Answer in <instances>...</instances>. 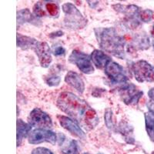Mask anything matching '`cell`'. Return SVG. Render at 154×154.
Returning a JSON list of instances; mask_svg holds the SVG:
<instances>
[{
	"mask_svg": "<svg viewBox=\"0 0 154 154\" xmlns=\"http://www.w3.org/2000/svg\"><path fill=\"white\" fill-rule=\"evenodd\" d=\"M56 104L60 110L86 127L96 126L98 121L96 111L89 106L87 102L70 92L60 93Z\"/></svg>",
	"mask_w": 154,
	"mask_h": 154,
	"instance_id": "obj_1",
	"label": "cell"
},
{
	"mask_svg": "<svg viewBox=\"0 0 154 154\" xmlns=\"http://www.w3.org/2000/svg\"><path fill=\"white\" fill-rule=\"evenodd\" d=\"M95 33L100 48L116 57L125 59V41L114 28L96 29Z\"/></svg>",
	"mask_w": 154,
	"mask_h": 154,
	"instance_id": "obj_2",
	"label": "cell"
},
{
	"mask_svg": "<svg viewBox=\"0 0 154 154\" xmlns=\"http://www.w3.org/2000/svg\"><path fill=\"white\" fill-rule=\"evenodd\" d=\"M63 11L65 14L64 24L67 29L72 30L81 29L84 28L87 24V19L71 2L63 4Z\"/></svg>",
	"mask_w": 154,
	"mask_h": 154,
	"instance_id": "obj_3",
	"label": "cell"
},
{
	"mask_svg": "<svg viewBox=\"0 0 154 154\" xmlns=\"http://www.w3.org/2000/svg\"><path fill=\"white\" fill-rule=\"evenodd\" d=\"M132 72L139 82H154V66L145 60H139L133 63Z\"/></svg>",
	"mask_w": 154,
	"mask_h": 154,
	"instance_id": "obj_4",
	"label": "cell"
},
{
	"mask_svg": "<svg viewBox=\"0 0 154 154\" xmlns=\"http://www.w3.org/2000/svg\"><path fill=\"white\" fill-rule=\"evenodd\" d=\"M69 62L76 66L81 72L85 74H91L94 72L91 57L79 50H73L69 57Z\"/></svg>",
	"mask_w": 154,
	"mask_h": 154,
	"instance_id": "obj_5",
	"label": "cell"
},
{
	"mask_svg": "<svg viewBox=\"0 0 154 154\" xmlns=\"http://www.w3.org/2000/svg\"><path fill=\"white\" fill-rule=\"evenodd\" d=\"M28 123L32 127L49 130L53 127V121L46 112L39 108H35L28 116Z\"/></svg>",
	"mask_w": 154,
	"mask_h": 154,
	"instance_id": "obj_6",
	"label": "cell"
},
{
	"mask_svg": "<svg viewBox=\"0 0 154 154\" xmlns=\"http://www.w3.org/2000/svg\"><path fill=\"white\" fill-rule=\"evenodd\" d=\"M105 73L111 82L114 84H126L127 75L123 66L116 62H110L105 68Z\"/></svg>",
	"mask_w": 154,
	"mask_h": 154,
	"instance_id": "obj_7",
	"label": "cell"
},
{
	"mask_svg": "<svg viewBox=\"0 0 154 154\" xmlns=\"http://www.w3.org/2000/svg\"><path fill=\"white\" fill-rule=\"evenodd\" d=\"M57 140V135L54 132L46 129H35L29 133L28 138L29 143L31 144L47 142L55 145Z\"/></svg>",
	"mask_w": 154,
	"mask_h": 154,
	"instance_id": "obj_8",
	"label": "cell"
},
{
	"mask_svg": "<svg viewBox=\"0 0 154 154\" xmlns=\"http://www.w3.org/2000/svg\"><path fill=\"white\" fill-rule=\"evenodd\" d=\"M119 94L125 103L132 105L138 103L140 99L143 95V93L138 90L137 86L133 83H127L119 89Z\"/></svg>",
	"mask_w": 154,
	"mask_h": 154,
	"instance_id": "obj_9",
	"label": "cell"
},
{
	"mask_svg": "<svg viewBox=\"0 0 154 154\" xmlns=\"http://www.w3.org/2000/svg\"><path fill=\"white\" fill-rule=\"evenodd\" d=\"M113 9L116 11L123 13L126 16L128 23H130L132 26L134 28L140 25V21L138 17L141 12L140 8L136 5H121V4H116L112 5Z\"/></svg>",
	"mask_w": 154,
	"mask_h": 154,
	"instance_id": "obj_10",
	"label": "cell"
},
{
	"mask_svg": "<svg viewBox=\"0 0 154 154\" xmlns=\"http://www.w3.org/2000/svg\"><path fill=\"white\" fill-rule=\"evenodd\" d=\"M32 49L38 56L41 66L43 68L49 67L52 63L53 58L51 54V49L47 42L37 41Z\"/></svg>",
	"mask_w": 154,
	"mask_h": 154,
	"instance_id": "obj_11",
	"label": "cell"
},
{
	"mask_svg": "<svg viewBox=\"0 0 154 154\" xmlns=\"http://www.w3.org/2000/svg\"><path fill=\"white\" fill-rule=\"evenodd\" d=\"M58 120L60 122V124L63 128H64L66 130L69 132L74 137H78V138H85L86 134L84 131L80 128L79 124L77 123L76 121H74L71 118L65 116L59 115L57 116Z\"/></svg>",
	"mask_w": 154,
	"mask_h": 154,
	"instance_id": "obj_12",
	"label": "cell"
},
{
	"mask_svg": "<svg viewBox=\"0 0 154 154\" xmlns=\"http://www.w3.org/2000/svg\"><path fill=\"white\" fill-rule=\"evenodd\" d=\"M58 142L62 154H79V148L76 141L67 138L66 136L60 133Z\"/></svg>",
	"mask_w": 154,
	"mask_h": 154,
	"instance_id": "obj_13",
	"label": "cell"
},
{
	"mask_svg": "<svg viewBox=\"0 0 154 154\" xmlns=\"http://www.w3.org/2000/svg\"><path fill=\"white\" fill-rule=\"evenodd\" d=\"M65 82L67 84L72 86L78 93L82 94L85 90L84 82L80 75L73 71H69L67 72L65 76Z\"/></svg>",
	"mask_w": 154,
	"mask_h": 154,
	"instance_id": "obj_14",
	"label": "cell"
},
{
	"mask_svg": "<svg viewBox=\"0 0 154 154\" xmlns=\"http://www.w3.org/2000/svg\"><path fill=\"white\" fill-rule=\"evenodd\" d=\"M91 60L93 63L95 65V66L98 69H104L106 67L109 63L112 62L111 58L106 54L104 52L99 49H95L92 53L91 56Z\"/></svg>",
	"mask_w": 154,
	"mask_h": 154,
	"instance_id": "obj_15",
	"label": "cell"
},
{
	"mask_svg": "<svg viewBox=\"0 0 154 154\" xmlns=\"http://www.w3.org/2000/svg\"><path fill=\"white\" fill-rule=\"evenodd\" d=\"M32 130V126L29 123H25L23 119H18L17 120V146L21 145L23 140L28 136Z\"/></svg>",
	"mask_w": 154,
	"mask_h": 154,
	"instance_id": "obj_16",
	"label": "cell"
},
{
	"mask_svg": "<svg viewBox=\"0 0 154 154\" xmlns=\"http://www.w3.org/2000/svg\"><path fill=\"white\" fill-rule=\"evenodd\" d=\"M149 38L146 34H140L136 35L135 38L133 40L131 46L135 49L140 50H145L149 49Z\"/></svg>",
	"mask_w": 154,
	"mask_h": 154,
	"instance_id": "obj_17",
	"label": "cell"
},
{
	"mask_svg": "<svg viewBox=\"0 0 154 154\" xmlns=\"http://www.w3.org/2000/svg\"><path fill=\"white\" fill-rule=\"evenodd\" d=\"M36 42L37 40L35 38L23 35L19 33L17 34V46L22 49H32Z\"/></svg>",
	"mask_w": 154,
	"mask_h": 154,
	"instance_id": "obj_18",
	"label": "cell"
},
{
	"mask_svg": "<svg viewBox=\"0 0 154 154\" xmlns=\"http://www.w3.org/2000/svg\"><path fill=\"white\" fill-rule=\"evenodd\" d=\"M145 117V126L147 134L149 139L154 142V112L148 111L144 115Z\"/></svg>",
	"mask_w": 154,
	"mask_h": 154,
	"instance_id": "obj_19",
	"label": "cell"
},
{
	"mask_svg": "<svg viewBox=\"0 0 154 154\" xmlns=\"http://www.w3.org/2000/svg\"><path fill=\"white\" fill-rule=\"evenodd\" d=\"M32 21H35V19L28 9H22L17 12L18 26L23 24L24 23H31Z\"/></svg>",
	"mask_w": 154,
	"mask_h": 154,
	"instance_id": "obj_20",
	"label": "cell"
},
{
	"mask_svg": "<svg viewBox=\"0 0 154 154\" xmlns=\"http://www.w3.org/2000/svg\"><path fill=\"white\" fill-rule=\"evenodd\" d=\"M45 8L47 11L48 14L51 17L57 18L60 15V7L57 3L53 2H49L45 4Z\"/></svg>",
	"mask_w": 154,
	"mask_h": 154,
	"instance_id": "obj_21",
	"label": "cell"
},
{
	"mask_svg": "<svg viewBox=\"0 0 154 154\" xmlns=\"http://www.w3.org/2000/svg\"><path fill=\"white\" fill-rule=\"evenodd\" d=\"M104 120L105 124L109 129H112L113 127V121H112V111L111 109L108 108L106 109L104 113Z\"/></svg>",
	"mask_w": 154,
	"mask_h": 154,
	"instance_id": "obj_22",
	"label": "cell"
},
{
	"mask_svg": "<svg viewBox=\"0 0 154 154\" xmlns=\"http://www.w3.org/2000/svg\"><path fill=\"white\" fill-rule=\"evenodd\" d=\"M152 14H153L152 11L149 10V9H145V10H142L140 12L139 18L143 23H149L152 19Z\"/></svg>",
	"mask_w": 154,
	"mask_h": 154,
	"instance_id": "obj_23",
	"label": "cell"
},
{
	"mask_svg": "<svg viewBox=\"0 0 154 154\" xmlns=\"http://www.w3.org/2000/svg\"><path fill=\"white\" fill-rule=\"evenodd\" d=\"M33 13L36 17H42L46 16V12L43 10V4L40 2H37L33 7Z\"/></svg>",
	"mask_w": 154,
	"mask_h": 154,
	"instance_id": "obj_24",
	"label": "cell"
},
{
	"mask_svg": "<svg viewBox=\"0 0 154 154\" xmlns=\"http://www.w3.org/2000/svg\"><path fill=\"white\" fill-rule=\"evenodd\" d=\"M61 78L59 75H51L46 79V84L49 86H57L60 85Z\"/></svg>",
	"mask_w": 154,
	"mask_h": 154,
	"instance_id": "obj_25",
	"label": "cell"
},
{
	"mask_svg": "<svg viewBox=\"0 0 154 154\" xmlns=\"http://www.w3.org/2000/svg\"><path fill=\"white\" fill-rule=\"evenodd\" d=\"M32 154H54L50 149L46 147H37L32 152Z\"/></svg>",
	"mask_w": 154,
	"mask_h": 154,
	"instance_id": "obj_26",
	"label": "cell"
},
{
	"mask_svg": "<svg viewBox=\"0 0 154 154\" xmlns=\"http://www.w3.org/2000/svg\"><path fill=\"white\" fill-rule=\"evenodd\" d=\"M53 53L56 56H63V55L65 54L66 50L63 46H56V47H55L54 49H53Z\"/></svg>",
	"mask_w": 154,
	"mask_h": 154,
	"instance_id": "obj_27",
	"label": "cell"
},
{
	"mask_svg": "<svg viewBox=\"0 0 154 154\" xmlns=\"http://www.w3.org/2000/svg\"><path fill=\"white\" fill-rule=\"evenodd\" d=\"M146 106L148 109H149V111L154 112V99H149Z\"/></svg>",
	"mask_w": 154,
	"mask_h": 154,
	"instance_id": "obj_28",
	"label": "cell"
},
{
	"mask_svg": "<svg viewBox=\"0 0 154 154\" xmlns=\"http://www.w3.org/2000/svg\"><path fill=\"white\" fill-rule=\"evenodd\" d=\"M120 129H121V132H122V133H123V132H126V127L124 126V125H123V126H120ZM126 134L128 135V137H129V139H132V140H133V138L130 137V133H124V136H125V137H126Z\"/></svg>",
	"mask_w": 154,
	"mask_h": 154,
	"instance_id": "obj_29",
	"label": "cell"
},
{
	"mask_svg": "<svg viewBox=\"0 0 154 154\" xmlns=\"http://www.w3.org/2000/svg\"><path fill=\"white\" fill-rule=\"evenodd\" d=\"M148 96H149V99H154V88H152V89L148 92Z\"/></svg>",
	"mask_w": 154,
	"mask_h": 154,
	"instance_id": "obj_30",
	"label": "cell"
},
{
	"mask_svg": "<svg viewBox=\"0 0 154 154\" xmlns=\"http://www.w3.org/2000/svg\"><path fill=\"white\" fill-rule=\"evenodd\" d=\"M151 35H152V37H154V25L153 26H152V30H151Z\"/></svg>",
	"mask_w": 154,
	"mask_h": 154,
	"instance_id": "obj_31",
	"label": "cell"
},
{
	"mask_svg": "<svg viewBox=\"0 0 154 154\" xmlns=\"http://www.w3.org/2000/svg\"><path fill=\"white\" fill-rule=\"evenodd\" d=\"M152 47H153V49H154V41H153V42H152Z\"/></svg>",
	"mask_w": 154,
	"mask_h": 154,
	"instance_id": "obj_32",
	"label": "cell"
},
{
	"mask_svg": "<svg viewBox=\"0 0 154 154\" xmlns=\"http://www.w3.org/2000/svg\"><path fill=\"white\" fill-rule=\"evenodd\" d=\"M151 154H154V151H153V152H152V153H151Z\"/></svg>",
	"mask_w": 154,
	"mask_h": 154,
	"instance_id": "obj_33",
	"label": "cell"
},
{
	"mask_svg": "<svg viewBox=\"0 0 154 154\" xmlns=\"http://www.w3.org/2000/svg\"><path fill=\"white\" fill-rule=\"evenodd\" d=\"M84 154H89V153H88V152H86V153H84Z\"/></svg>",
	"mask_w": 154,
	"mask_h": 154,
	"instance_id": "obj_34",
	"label": "cell"
}]
</instances>
